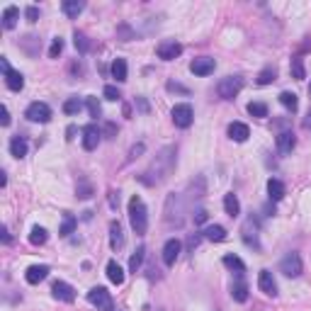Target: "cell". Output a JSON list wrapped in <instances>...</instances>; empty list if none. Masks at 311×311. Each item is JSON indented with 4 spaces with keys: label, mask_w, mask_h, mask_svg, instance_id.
<instances>
[{
    "label": "cell",
    "mask_w": 311,
    "mask_h": 311,
    "mask_svg": "<svg viewBox=\"0 0 311 311\" xmlns=\"http://www.w3.org/2000/svg\"><path fill=\"white\" fill-rule=\"evenodd\" d=\"M102 95L107 97V100H112V102H117V100H122V93L114 88V85H105V90H102Z\"/></svg>",
    "instance_id": "42"
},
{
    "label": "cell",
    "mask_w": 311,
    "mask_h": 311,
    "mask_svg": "<svg viewBox=\"0 0 311 311\" xmlns=\"http://www.w3.org/2000/svg\"><path fill=\"white\" fill-rule=\"evenodd\" d=\"M231 297L236 299L238 304L248 301V284H245L243 280H236V282L231 284Z\"/></svg>",
    "instance_id": "27"
},
{
    "label": "cell",
    "mask_w": 311,
    "mask_h": 311,
    "mask_svg": "<svg viewBox=\"0 0 311 311\" xmlns=\"http://www.w3.org/2000/svg\"><path fill=\"white\" fill-rule=\"evenodd\" d=\"M10 124V112H8V107H3V127H8Z\"/></svg>",
    "instance_id": "52"
},
{
    "label": "cell",
    "mask_w": 311,
    "mask_h": 311,
    "mask_svg": "<svg viewBox=\"0 0 311 311\" xmlns=\"http://www.w3.org/2000/svg\"><path fill=\"white\" fill-rule=\"evenodd\" d=\"M248 114L263 119V117H268V105H265V102H251V105H248Z\"/></svg>",
    "instance_id": "37"
},
{
    "label": "cell",
    "mask_w": 311,
    "mask_h": 311,
    "mask_svg": "<svg viewBox=\"0 0 311 311\" xmlns=\"http://www.w3.org/2000/svg\"><path fill=\"white\" fill-rule=\"evenodd\" d=\"M304 127H306V129L311 127V109H309V114H306V119H304Z\"/></svg>",
    "instance_id": "54"
},
{
    "label": "cell",
    "mask_w": 311,
    "mask_h": 311,
    "mask_svg": "<svg viewBox=\"0 0 311 311\" xmlns=\"http://www.w3.org/2000/svg\"><path fill=\"white\" fill-rule=\"evenodd\" d=\"M100 136H102V132L97 129V124H88V127H83V149L95 151L97 149V144H100Z\"/></svg>",
    "instance_id": "11"
},
{
    "label": "cell",
    "mask_w": 311,
    "mask_h": 311,
    "mask_svg": "<svg viewBox=\"0 0 311 311\" xmlns=\"http://www.w3.org/2000/svg\"><path fill=\"white\" fill-rule=\"evenodd\" d=\"M180 251H182V243L177 241V238H168L165 245H163V263L170 268V265H175V260L180 258Z\"/></svg>",
    "instance_id": "12"
},
{
    "label": "cell",
    "mask_w": 311,
    "mask_h": 311,
    "mask_svg": "<svg viewBox=\"0 0 311 311\" xmlns=\"http://www.w3.org/2000/svg\"><path fill=\"white\" fill-rule=\"evenodd\" d=\"M301 270H304V265H301V258H299V253H287V256L280 260V272L282 275H287V277H299L301 275Z\"/></svg>",
    "instance_id": "7"
},
{
    "label": "cell",
    "mask_w": 311,
    "mask_h": 311,
    "mask_svg": "<svg viewBox=\"0 0 311 311\" xmlns=\"http://www.w3.org/2000/svg\"><path fill=\"white\" fill-rule=\"evenodd\" d=\"M25 117H27L29 122H39V124H46L51 119V107L46 105V102H32L25 112Z\"/></svg>",
    "instance_id": "8"
},
{
    "label": "cell",
    "mask_w": 311,
    "mask_h": 311,
    "mask_svg": "<svg viewBox=\"0 0 311 311\" xmlns=\"http://www.w3.org/2000/svg\"><path fill=\"white\" fill-rule=\"evenodd\" d=\"M76 195H78V200H90L95 195V188H93V182L90 180H78V188H76Z\"/></svg>",
    "instance_id": "29"
},
{
    "label": "cell",
    "mask_w": 311,
    "mask_h": 311,
    "mask_svg": "<svg viewBox=\"0 0 311 311\" xmlns=\"http://www.w3.org/2000/svg\"><path fill=\"white\" fill-rule=\"evenodd\" d=\"M241 90H243V78H241V76H226V78H221L217 85V93L221 100H233Z\"/></svg>",
    "instance_id": "4"
},
{
    "label": "cell",
    "mask_w": 311,
    "mask_h": 311,
    "mask_svg": "<svg viewBox=\"0 0 311 311\" xmlns=\"http://www.w3.org/2000/svg\"><path fill=\"white\" fill-rule=\"evenodd\" d=\"M156 54H158V58H163V61H175L177 56L182 54V44L175 39H165L158 44Z\"/></svg>",
    "instance_id": "9"
},
{
    "label": "cell",
    "mask_w": 311,
    "mask_h": 311,
    "mask_svg": "<svg viewBox=\"0 0 311 311\" xmlns=\"http://www.w3.org/2000/svg\"><path fill=\"white\" fill-rule=\"evenodd\" d=\"M224 265L229 268V270H233V272H238V275H243V270H245V263L241 260L238 256H224Z\"/></svg>",
    "instance_id": "31"
},
{
    "label": "cell",
    "mask_w": 311,
    "mask_h": 311,
    "mask_svg": "<svg viewBox=\"0 0 311 311\" xmlns=\"http://www.w3.org/2000/svg\"><path fill=\"white\" fill-rule=\"evenodd\" d=\"M25 17H27V22H37L39 20V8L37 5H29L27 10H25Z\"/></svg>",
    "instance_id": "44"
},
{
    "label": "cell",
    "mask_w": 311,
    "mask_h": 311,
    "mask_svg": "<svg viewBox=\"0 0 311 311\" xmlns=\"http://www.w3.org/2000/svg\"><path fill=\"white\" fill-rule=\"evenodd\" d=\"M85 105H88V112H90V117H100L102 114V107H100V102H97V97H88L85 100Z\"/></svg>",
    "instance_id": "41"
},
{
    "label": "cell",
    "mask_w": 311,
    "mask_h": 311,
    "mask_svg": "<svg viewBox=\"0 0 311 311\" xmlns=\"http://www.w3.org/2000/svg\"><path fill=\"white\" fill-rule=\"evenodd\" d=\"M76 224H78V221H76V217H73V214H64L61 229H58V236H64V238H66V236H71V233L76 231Z\"/></svg>",
    "instance_id": "32"
},
{
    "label": "cell",
    "mask_w": 311,
    "mask_h": 311,
    "mask_svg": "<svg viewBox=\"0 0 311 311\" xmlns=\"http://www.w3.org/2000/svg\"><path fill=\"white\" fill-rule=\"evenodd\" d=\"M46 238H49V233H46L44 226H32V231H29V243L32 245H44L46 243Z\"/></svg>",
    "instance_id": "30"
},
{
    "label": "cell",
    "mask_w": 311,
    "mask_h": 311,
    "mask_svg": "<svg viewBox=\"0 0 311 311\" xmlns=\"http://www.w3.org/2000/svg\"><path fill=\"white\" fill-rule=\"evenodd\" d=\"M114 134H117V127H114L112 122H107V124H105V136H107V139H112Z\"/></svg>",
    "instance_id": "49"
},
{
    "label": "cell",
    "mask_w": 311,
    "mask_h": 311,
    "mask_svg": "<svg viewBox=\"0 0 311 311\" xmlns=\"http://www.w3.org/2000/svg\"><path fill=\"white\" fill-rule=\"evenodd\" d=\"M117 204H119V197H117V195H114V192H109V207H112V209H114V207H117Z\"/></svg>",
    "instance_id": "51"
},
{
    "label": "cell",
    "mask_w": 311,
    "mask_h": 311,
    "mask_svg": "<svg viewBox=\"0 0 311 311\" xmlns=\"http://www.w3.org/2000/svg\"><path fill=\"white\" fill-rule=\"evenodd\" d=\"M117 34H119V39H122V41H132V39H134V29L127 27V25H119V27H117Z\"/></svg>",
    "instance_id": "43"
},
{
    "label": "cell",
    "mask_w": 311,
    "mask_h": 311,
    "mask_svg": "<svg viewBox=\"0 0 311 311\" xmlns=\"http://www.w3.org/2000/svg\"><path fill=\"white\" fill-rule=\"evenodd\" d=\"M192 219H195V224H204V221H207V212H204V209H197V212L192 214Z\"/></svg>",
    "instance_id": "46"
},
{
    "label": "cell",
    "mask_w": 311,
    "mask_h": 311,
    "mask_svg": "<svg viewBox=\"0 0 311 311\" xmlns=\"http://www.w3.org/2000/svg\"><path fill=\"white\" fill-rule=\"evenodd\" d=\"M66 139H68V141H71V139H73V134H76V127H68V129H66Z\"/></svg>",
    "instance_id": "53"
},
{
    "label": "cell",
    "mask_w": 311,
    "mask_h": 311,
    "mask_svg": "<svg viewBox=\"0 0 311 311\" xmlns=\"http://www.w3.org/2000/svg\"><path fill=\"white\" fill-rule=\"evenodd\" d=\"M10 153H13L15 158H25L27 156V139L25 136H15L13 141H10Z\"/></svg>",
    "instance_id": "28"
},
{
    "label": "cell",
    "mask_w": 311,
    "mask_h": 311,
    "mask_svg": "<svg viewBox=\"0 0 311 311\" xmlns=\"http://www.w3.org/2000/svg\"><path fill=\"white\" fill-rule=\"evenodd\" d=\"M61 10H64L66 17L76 20V17L85 10V3H81V0H64V3H61Z\"/></svg>",
    "instance_id": "20"
},
{
    "label": "cell",
    "mask_w": 311,
    "mask_h": 311,
    "mask_svg": "<svg viewBox=\"0 0 311 311\" xmlns=\"http://www.w3.org/2000/svg\"><path fill=\"white\" fill-rule=\"evenodd\" d=\"M144 149H146L144 144H136V146H132V151H129V161H134V158H139V156L144 153Z\"/></svg>",
    "instance_id": "45"
},
{
    "label": "cell",
    "mask_w": 311,
    "mask_h": 311,
    "mask_svg": "<svg viewBox=\"0 0 311 311\" xmlns=\"http://www.w3.org/2000/svg\"><path fill=\"white\" fill-rule=\"evenodd\" d=\"M107 277H109V282L112 284H124V270H122V265L117 263V260H109L107 263Z\"/></svg>",
    "instance_id": "21"
},
{
    "label": "cell",
    "mask_w": 311,
    "mask_h": 311,
    "mask_svg": "<svg viewBox=\"0 0 311 311\" xmlns=\"http://www.w3.org/2000/svg\"><path fill=\"white\" fill-rule=\"evenodd\" d=\"M280 102H282V107H287L289 112H297V107H299L297 95H294V93H289V90L280 93Z\"/></svg>",
    "instance_id": "34"
},
{
    "label": "cell",
    "mask_w": 311,
    "mask_h": 311,
    "mask_svg": "<svg viewBox=\"0 0 311 311\" xmlns=\"http://www.w3.org/2000/svg\"><path fill=\"white\" fill-rule=\"evenodd\" d=\"M229 136L233 139V141L243 144L245 139L251 136V129H248V124H243V122H231L229 124Z\"/></svg>",
    "instance_id": "18"
},
{
    "label": "cell",
    "mask_w": 311,
    "mask_h": 311,
    "mask_svg": "<svg viewBox=\"0 0 311 311\" xmlns=\"http://www.w3.org/2000/svg\"><path fill=\"white\" fill-rule=\"evenodd\" d=\"M73 44H76V49H78L81 54H85V51L90 49V41H88V37H85L83 32H78V29L73 32Z\"/></svg>",
    "instance_id": "38"
},
{
    "label": "cell",
    "mask_w": 311,
    "mask_h": 311,
    "mask_svg": "<svg viewBox=\"0 0 311 311\" xmlns=\"http://www.w3.org/2000/svg\"><path fill=\"white\" fill-rule=\"evenodd\" d=\"M136 105H139V109H141V112H149V102H146L144 97H136Z\"/></svg>",
    "instance_id": "50"
},
{
    "label": "cell",
    "mask_w": 311,
    "mask_h": 311,
    "mask_svg": "<svg viewBox=\"0 0 311 311\" xmlns=\"http://www.w3.org/2000/svg\"><path fill=\"white\" fill-rule=\"evenodd\" d=\"M51 294H54V299H58V301H66V304H71V301L76 299V289H73L68 282L56 280V282L51 284Z\"/></svg>",
    "instance_id": "13"
},
{
    "label": "cell",
    "mask_w": 311,
    "mask_h": 311,
    "mask_svg": "<svg viewBox=\"0 0 311 311\" xmlns=\"http://www.w3.org/2000/svg\"><path fill=\"white\" fill-rule=\"evenodd\" d=\"M175 168V149L173 146H165V149L158 151V156L151 161V165L139 175V180L144 185H161L163 180H168V175L173 173Z\"/></svg>",
    "instance_id": "1"
},
{
    "label": "cell",
    "mask_w": 311,
    "mask_h": 311,
    "mask_svg": "<svg viewBox=\"0 0 311 311\" xmlns=\"http://www.w3.org/2000/svg\"><path fill=\"white\" fill-rule=\"evenodd\" d=\"M224 209H226V214H229L231 219H236L241 214V204H238V197H236L233 192H229V195L224 197Z\"/></svg>",
    "instance_id": "26"
},
{
    "label": "cell",
    "mask_w": 311,
    "mask_h": 311,
    "mask_svg": "<svg viewBox=\"0 0 311 311\" xmlns=\"http://www.w3.org/2000/svg\"><path fill=\"white\" fill-rule=\"evenodd\" d=\"M129 221H132V229L139 236H144L146 229H149V212H146V204H144V200L139 195H134L129 200Z\"/></svg>",
    "instance_id": "2"
},
{
    "label": "cell",
    "mask_w": 311,
    "mask_h": 311,
    "mask_svg": "<svg viewBox=\"0 0 311 311\" xmlns=\"http://www.w3.org/2000/svg\"><path fill=\"white\" fill-rule=\"evenodd\" d=\"M214 58H209V56H202V58H195L192 64H190V71L195 73V76H209V73H214Z\"/></svg>",
    "instance_id": "14"
},
{
    "label": "cell",
    "mask_w": 311,
    "mask_h": 311,
    "mask_svg": "<svg viewBox=\"0 0 311 311\" xmlns=\"http://www.w3.org/2000/svg\"><path fill=\"white\" fill-rule=\"evenodd\" d=\"M112 76L117 78V83L127 81V61H124V58H114V64H112Z\"/></svg>",
    "instance_id": "33"
},
{
    "label": "cell",
    "mask_w": 311,
    "mask_h": 311,
    "mask_svg": "<svg viewBox=\"0 0 311 311\" xmlns=\"http://www.w3.org/2000/svg\"><path fill=\"white\" fill-rule=\"evenodd\" d=\"M17 17H20V10H17L15 5H8V8L3 10V29H15Z\"/></svg>",
    "instance_id": "25"
},
{
    "label": "cell",
    "mask_w": 311,
    "mask_h": 311,
    "mask_svg": "<svg viewBox=\"0 0 311 311\" xmlns=\"http://www.w3.org/2000/svg\"><path fill=\"white\" fill-rule=\"evenodd\" d=\"M202 236L207 238V241L221 243V241H226V229H224V226H219V224H214V226H207V229L202 231Z\"/></svg>",
    "instance_id": "22"
},
{
    "label": "cell",
    "mask_w": 311,
    "mask_h": 311,
    "mask_svg": "<svg viewBox=\"0 0 311 311\" xmlns=\"http://www.w3.org/2000/svg\"><path fill=\"white\" fill-rule=\"evenodd\" d=\"M81 109H83V102L78 97H68L66 102H64V112H66V114H78Z\"/></svg>",
    "instance_id": "39"
},
{
    "label": "cell",
    "mask_w": 311,
    "mask_h": 311,
    "mask_svg": "<svg viewBox=\"0 0 311 311\" xmlns=\"http://www.w3.org/2000/svg\"><path fill=\"white\" fill-rule=\"evenodd\" d=\"M268 195H270L272 202H280V200L284 197V182H282V180L270 177V180H268Z\"/></svg>",
    "instance_id": "23"
},
{
    "label": "cell",
    "mask_w": 311,
    "mask_h": 311,
    "mask_svg": "<svg viewBox=\"0 0 311 311\" xmlns=\"http://www.w3.org/2000/svg\"><path fill=\"white\" fill-rule=\"evenodd\" d=\"M258 287H260L268 297H277V282H275V277H272L270 270H260V275H258Z\"/></svg>",
    "instance_id": "15"
},
{
    "label": "cell",
    "mask_w": 311,
    "mask_h": 311,
    "mask_svg": "<svg viewBox=\"0 0 311 311\" xmlns=\"http://www.w3.org/2000/svg\"><path fill=\"white\" fill-rule=\"evenodd\" d=\"M168 90H170V93H175V90H177V93H185V95H188V88H182L180 83H173V81L168 83Z\"/></svg>",
    "instance_id": "47"
},
{
    "label": "cell",
    "mask_w": 311,
    "mask_h": 311,
    "mask_svg": "<svg viewBox=\"0 0 311 311\" xmlns=\"http://www.w3.org/2000/svg\"><path fill=\"white\" fill-rule=\"evenodd\" d=\"M170 117H173V124L175 127H180V129H188L190 124H192V119H195V112H192V107L190 105H175L173 107V112H170Z\"/></svg>",
    "instance_id": "10"
},
{
    "label": "cell",
    "mask_w": 311,
    "mask_h": 311,
    "mask_svg": "<svg viewBox=\"0 0 311 311\" xmlns=\"http://www.w3.org/2000/svg\"><path fill=\"white\" fill-rule=\"evenodd\" d=\"M88 301L97 306V311H114V304H112V297L105 287H93L88 292Z\"/></svg>",
    "instance_id": "5"
},
{
    "label": "cell",
    "mask_w": 311,
    "mask_h": 311,
    "mask_svg": "<svg viewBox=\"0 0 311 311\" xmlns=\"http://www.w3.org/2000/svg\"><path fill=\"white\" fill-rule=\"evenodd\" d=\"M49 277V265H32L27 272H25V280L29 284H39L41 280Z\"/></svg>",
    "instance_id": "16"
},
{
    "label": "cell",
    "mask_w": 311,
    "mask_h": 311,
    "mask_svg": "<svg viewBox=\"0 0 311 311\" xmlns=\"http://www.w3.org/2000/svg\"><path fill=\"white\" fill-rule=\"evenodd\" d=\"M185 207H182V197L180 195H168V200H165V217H163V221H165V226H175V229H180L182 226V221H185Z\"/></svg>",
    "instance_id": "3"
},
{
    "label": "cell",
    "mask_w": 311,
    "mask_h": 311,
    "mask_svg": "<svg viewBox=\"0 0 311 311\" xmlns=\"http://www.w3.org/2000/svg\"><path fill=\"white\" fill-rule=\"evenodd\" d=\"M275 78H277V71H275V68H272V66L263 68V71L258 73V85H270Z\"/></svg>",
    "instance_id": "36"
},
{
    "label": "cell",
    "mask_w": 311,
    "mask_h": 311,
    "mask_svg": "<svg viewBox=\"0 0 311 311\" xmlns=\"http://www.w3.org/2000/svg\"><path fill=\"white\" fill-rule=\"evenodd\" d=\"M309 95H311V85H309Z\"/></svg>",
    "instance_id": "55"
},
{
    "label": "cell",
    "mask_w": 311,
    "mask_h": 311,
    "mask_svg": "<svg viewBox=\"0 0 311 311\" xmlns=\"http://www.w3.org/2000/svg\"><path fill=\"white\" fill-rule=\"evenodd\" d=\"M0 236H3V243H5V245H10V243H13V236H10L8 226H3V229H0Z\"/></svg>",
    "instance_id": "48"
},
{
    "label": "cell",
    "mask_w": 311,
    "mask_h": 311,
    "mask_svg": "<svg viewBox=\"0 0 311 311\" xmlns=\"http://www.w3.org/2000/svg\"><path fill=\"white\" fill-rule=\"evenodd\" d=\"M64 51V39L61 37H54L51 39V46H49V58H58Z\"/></svg>",
    "instance_id": "40"
},
{
    "label": "cell",
    "mask_w": 311,
    "mask_h": 311,
    "mask_svg": "<svg viewBox=\"0 0 311 311\" xmlns=\"http://www.w3.org/2000/svg\"><path fill=\"white\" fill-rule=\"evenodd\" d=\"M144 256H146V248H144V245H139V248H136V253L129 258V272H136L139 268H141V263H144Z\"/></svg>",
    "instance_id": "35"
},
{
    "label": "cell",
    "mask_w": 311,
    "mask_h": 311,
    "mask_svg": "<svg viewBox=\"0 0 311 311\" xmlns=\"http://www.w3.org/2000/svg\"><path fill=\"white\" fill-rule=\"evenodd\" d=\"M0 66H3V73H5V85H8L13 93H20V90L25 88V76H22L20 71H13L10 64H8V58H0Z\"/></svg>",
    "instance_id": "6"
},
{
    "label": "cell",
    "mask_w": 311,
    "mask_h": 311,
    "mask_svg": "<svg viewBox=\"0 0 311 311\" xmlns=\"http://www.w3.org/2000/svg\"><path fill=\"white\" fill-rule=\"evenodd\" d=\"M109 245H112V251H119L124 245V233L119 221H109Z\"/></svg>",
    "instance_id": "17"
},
{
    "label": "cell",
    "mask_w": 311,
    "mask_h": 311,
    "mask_svg": "<svg viewBox=\"0 0 311 311\" xmlns=\"http://www.w3.org/2000/svg\"><path fill=\"white\" fill-rule=\"evenodd\" d=\"M289 73L294 81H304L306 78V68H304V58L301 56H292V64H289Z\"/></svg>",
    "instance_id": "24"
},
{
    "label": "cell",
    "mask_w": 311,
    "mask_h": 311,
    "mask_svg": "<svg viewBox=\"0 0 311 311\" xmlns=\"http://www.w3.org/2000/svg\"><path fill=\"white\" fill-rule=\"evenodd\" d=\"M294 146H297V136L292 134V132H282V134L277 136V151L280 153H292Z\"/></svg>",
    "instance_id": "19"
}]
</instances>
